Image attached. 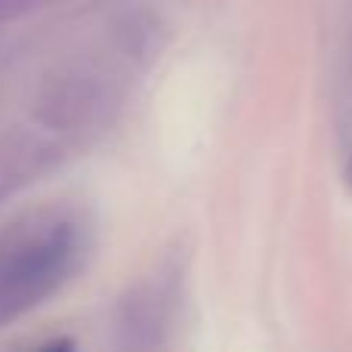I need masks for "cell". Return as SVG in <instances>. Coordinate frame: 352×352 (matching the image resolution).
Listing matches in <instances>:
<instances>
[{
    "mask_svg": "<svg viewBox=\"0 0 352 352\" xmlns=\"http://www.w3.org/2000/svg\"><path fill=\"white\" fill-rule=\"evenodd\" d=\"M37 352H74V343L72 340H50V343H43Z\"/></svg>",
    "mask_w": 352,
    "mask_h": 352,
    "instance_id": "obj_2",
    "label": "cell"
},
{
    "mask_svg": "<svg viewBox=\"0 0 352 352\" xmlns=\"http://www.w3.org/2000/svg\"><path fill=\"white\" fill-rule=\"evenodd\" d=\"M87 254V223L68 207L34 210L0 232V324L53 297Z\"/></svg>",
    "mask_w": 352,
    "mask_h": 352,
    "instance_id": "obj_1",
    "label": "cell"
},
{
    "mask_svg": "<svg viewBox=\"0 0 352 352\" xmlns=\"http://www.w3.org/2000/svg\"><path fill=\"white\" fill-rule=\"evenodd\" d=\"M343 179H346V188L352 192V142L346 148V158H343Z\"/></svg>",
    "mask_w": 352,
    "mask_h": 352,
    "instance_id": "obj_3",
    "label": "cell"
}]
</instances>
